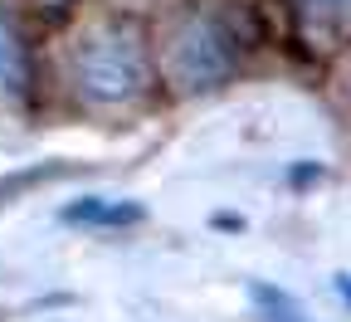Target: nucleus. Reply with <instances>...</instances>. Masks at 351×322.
Segmentation results:
<instances>
[{
  "mask_svg": "<svg viewBox=\"0 0 351 322\" xmlns=\"http://www.w3.org/2000/svg\"><path fill=\"white\" fill-rule=\"evenodd\" d=\"M73 69H78V88L98 103H127L147 88V49L122 25H103L88 39H78Z\"/></svg>",
  "mask_w": 351,
  "mask_h": 322,
  "instance_id": "1",
  "label": "nucleus"
},
{
  "mask_svg": "<svg viewBox=\"0 0 351 322\" xmlns=\"http://www.w3.org/2000/svg\"><path fill=\"white\" fill-rule=\"evenodd\" d=\"M234 69V34L215 15H191L171 34V73L186 88H215Z\"/></svg>",
  "mask_w": 351,
  "mask_h": 322,
  "instance_id": "2",
  "label": "nucleus"
},
{
  "mask_svg": "<svg viewBox=\"0 0 351 322\" xmlns=\"http://www.w3.org/2000/svg\"><path fill=\"white\" fill-rule=\"evenodd\" d=\"M25 78H29V59H25L20 30L0 15V88H5V93H20Z\"/></svg>",
  "mask_w": 351,
  "mask_h": 322,
  "instance_id": "3",
  "label": "nucleus"
},
{
  "mask_svg": "<svg viewBox=\"0 0 351 322\" xmlns=\"http://www.w3.org/2000/svg\"><path fill=\"white\" fill-rule=\"evenodd\" d=\"M64 220L73 225H132V220H142V205H108V200H83V205H69Z\"/></svg>",
  "mask_w": 351,
  "mask_h": 322,
  "instance_id": "4",
  "label": "nucleus"
},
{
  "mask_svg": "<svg viewBox=\"0 0 351 322\" xmlns=\"http://www.w3.org/2000/svg\"><path fill=\"white\" fill-rule=\"evenodd\" d=\"M254 303H258L263 322H302L298 303H293L288 293H278V288H263V284H254Z\"/></svg>",
  "mask_w": 351,
  "mask_h": 322,
  "instance_id": "5",
  "label": "nucleus"
},
{
  "mask_svg": "<svg viewBox=\"0 0 351 322\" xmlns=\"http://www.w3.org/2000/svg\"><path fill=\"white\" fill-rule=\"evenodd\" d=\"M341 298H346V303H351V279H341Z\"/></svg>",
  "mask_w": 351,
  "mask_h": 322,
  "instance_id": "6",
  "label": "nucleus"
}]
</instances>
